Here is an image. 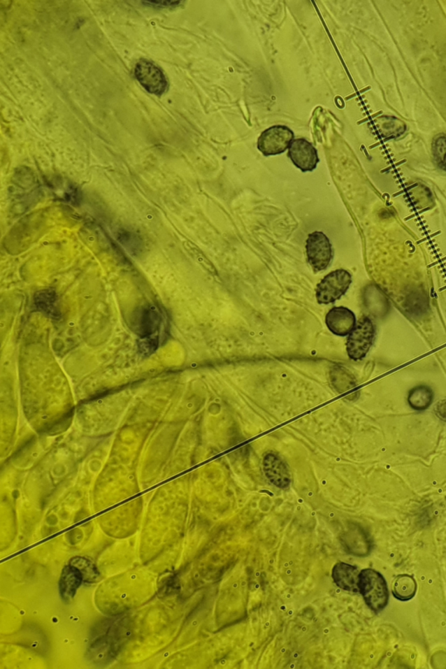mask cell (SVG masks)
Returning <instances> with one entry per match:
<instances>
[{"label":"cell","mask_w":446,"mask_h":669,"mask_svg":"<svg viewBox=\"0 0 446 669\" xmlns=\"http://www.w3.org/2000/svg\"><path fill=\"white\" fill-rule=\"evenodd\" d=\"M359 593L368 607L375 613H380L387 607L389 589L387 580L376 570L367 568L360 572Z\"/></svg>","instance_id":"6da1fadb"},{"label":"cell","mask_w":446,"mask_h":669,"mask_svg":"<svg viewBox=\"0 0 446 669\" xmlns=\"http://www.w3.org/2000/svg\"><path fill=\"white\" fill-rule=\"evenodd\" d=\"M144 3L145 5L154 6L155 7V8H168V7H175V6L179 5L180 2L157 1V2H146Z\"/></svg>","instance_id":"ffe728a7"},{"label":"cell","mask_w":446,"mask_h":669,"mask_svg":"<svg viewBox=\"0 0 446 669\" xmlns=\"http://www.w3.org/2000/svg\"><path fill=\"white\" fill-rule=\"evenodd\" d=\"M434 412L438 417L446 421V399L442 400V401L437 403L436 406H435Z\"/></svg>","instance_id":"d6986e66"},{"label":"cell","mask_w":446,"mask_h":669,"mask_svg":"<svg viewBox=\"0 0 446 669\" xmlns=\"http://www.w3.org/2000/svg\"><path fill=\"white\" fill-rule=\"evenodd\" d=\"M359 570L352 565L339 562L332 569V578L340 589L352 593L359 592Z\"/></svg>","instance_id":"8fae6325"},{"label":"cell","mask_w":446,"mask_h":669,"mask_svg":"<svg viewBox=\"0 0 446 669\" xmlns=\"http://www.w3.org/2000/svg\"><path fill=\"white\" fill-rule=\"evenodd\" d=\"M415 215H410V217H409L405 218V221H409L410 219H412V218L415 217Z\"/></svg>","instance_id":"603a6c76"},{"label":"cell","mask_w":446,"mask_h":669,"mask_svg":"<svg viewBox=\"0 0 446 669\" xmlns=\"http://www.w3.org/2000/svg\"><path fill=\"white\" fill-rule=\"evenodd\" d=\"M289 157L297 168L303 172H311L317 167L319 158L313 145L304 139L292 141L289 150Z\"/></svg>","instance_id":"52a82bcc"},{"label":"cell","mask_w":446,"mask_h":669,"mask_svg":"<svg viewBox=\"0 0 446 669\" xmlns=\"http://www.w3.org/2000/svg\"><path fill=\"white\" fill-rule=\"evenodd\" d=\"M380 144H381V143H377V144H375V145H373V146H371V148H376V147H377V146H380Z\"/></svg>","instance_id":"cb8c5ba5"},{"label":"cell","mask_w":446,"mask_h":669,"mask_svg":"<svg viewBox=\"0 0 446 669\" xmlns=\"http://www.w3.org/2000/svg\"><path fill=\"white\" fill-rule=\"evenodd\" d=\"M83 582L82 576L75 568L70 564L62 570L59 580V593L65 603H71Z\"/></svg>","instance_id":"7c38bea8"},{"label":"cell","mask_w":446,"mask_h":669,"mask_svg":"<svg viewBox=\"0 0 446 669\" xmlns=\"http://www.w3.org/2000/svg\"><path fill=\"white\" fill-rule=\"evenodd\" d=\"M56 302L55 292L49 289L38 292L36 299H35L38 308L51 315H55L56 313Z\"/></svg>","instance_id":"e0dca14e"},{"label":"cell","mask_w":446,"mask_h":669,"mask_svg":"<svg viewBox=\"0 0 446 669\" xmlns=\"http://www.w3.org/2000/svg\"><path fill=\"white\" fill-rule=\"evenodd\" d=\"M434 393L433 389L426 384L417 385L410 391L408 403L414 410L424 412L433 405Z\"/></svg>","instance_id":"4fadbf2b"},{"label":"cell","mask_w":446,"mask_h":669,"mask_svg":"<svg viewBox=\"0 0 446 669\" xmlns=\"http://www.w3.org/2000/svg\"><path fill=\"white\" fill-rule=\"evenodd\" d=\"M306 254L308 263L315 272L327 270L334 257L330 239L321 231H315L308 236Z\"/></svg>","instance_id":"277c9868"},{"label":"cell","mask_w":446,"mask_h":669,"mask_svg":"<svg viewBox=\"0 0 446 669\" xmlns=\"http://www.w3.org/2000/svg\"><path fill=\"white\" fill-rule=\"evenodd\" d=\"M446 261V257H444L443 259H441V260H440V261H435V263L431 264V265H429V266H428V268L433 267V266H435V265H437V264H440V263H443V261Z\"/></svg>","instance_id":"44dd1931"},{"label":"cell","mask_w":446,"mask_h":669,"mask_svg":"<svg viewBox=\"0 0 446 669\" xmlns=\"http://www.w3.org/2000/svg\"><path fill=\"white\" fill-rule=\"evenodd\" d=\"M352 282V275L345 270H336L328 274L317 287L318 303L330 304L339 300L348 292Z\"/></svg>","instance_id":"3957f363"},{"label":"cell","mask_w":446,"mask_h":669,"mask_svg":"<svg viewBox=\"0 0 446 669\" xmlns=\"http://www.w3.org/2000/svg\"><path fill=\"white\" fill-rule=\"evenodd\" d=\"M264 470L267 479L280 489H286L292 482L288 466L275 453L265 455L263 462Z\"/></svg>","instance_id":"9c48e42d"},{"label":"cell","mask_w":446,"mask_h":669,"mask_svg":"<svg viewBox=\"0 0 446 669\" xmlns=\"http://www.w3.org/2000/svg\"><path fill=\"white\" fill-rule=\"evenodd\" d=\"M70 565L75 568L82 576L83 582L94 583L100 579V573L94 563L84 557H74L70 561Z\"/></svg>","instance_id":"2e32d148"},{"label":"cell","mask_w":446,"mask_h":669,"mask_svg":"<svg viewBox=\"0 0 446 669\" xmlns=\"http://www.w3.org/2000/svg\"><path fill=\"white\" fill-rule=\"evenodd\" d=\"M331 384L336 391L345 393L356 387L357 381L350 371L342 367H336L331 371Z\"/></svg>","instance_id":"9a60e30c"},{"label":"cell","mask_w":446,"mask_h":669,"mask_svg":"<svg viewBox=\"0 0 446 669\" xmlns=\"http://www.w3.org/2000/svg\"><path fill=\"white\" fill-rule=\"evenodd\" d=\"M134 75L148 93L161 96L168 89V83L164 72L146 59H141L136 64Z\"/></svg>","instance_id":"8992f818"},{"label":"cell","mask_w":446,"mask_h":669,"mask_svg":"<svg viewBox=\"0 0 446 669\" xmlns=\"http://www.w3.org/2000/svg\"><path fill=\"white\" fill-rule=\"evenodd\" d=\"M435 162L438 167L446 172V137L440 136L435 139L433 145Z\"/></svg>","instance_id":"ac0fdd59"},{"label":"cell","mask_w":446,"mask_h":669,"mask_svg":"<svg viewBox=\"0 0 446 669\" xmlns=\"http://www.w3.org/2000/svg\"><path fill=\"white\" fill-rule=\"evenodd\" d=\"M375 335L376 328L371 318H361L347 339L346 350L350 359L354 361L364 359L373 345Z\"/></svg>","instance_id":"7a4b0ae2"},{"label":"cell","mask_w":446,"mask_h":669,"mask_svg":"<svg viewBox=\"0 0 446 669\" xmlns=\"http://www.w3.org/2000/svg\"><path fill=\"white\" fill-rule=\"evenodd\" d=\"M445 289H446V286L443 287V288H440V292H443V290H445Z\"/></svg>","instance_id":"d4e9b609"},{"label":"cell","mask_w":446,"mask_h":669,"mask_svg":"<svg viewBox=\"0 0 446 669\" xmlns=\"http://www.w3.org/2000/svg\"><path fill=\"white\" fill-rule=\"evenodd\" d=\"M357 323L353 311L343 306L332 308L325 317V324L329 330L338 336H349L355 329Z\"/></svg>","instance_id":"ba28073f"},{"label":"cell","mask_w":446,"mask_h":669,"mask_svg":"<svg viewBox=\"0 0 446 669\" xmlns=\"http://www.w3.org/2000/svg\"><path fill=\"white\" fill-rule=\"evenodd\" d=\"M370 88H371V87H367V88H366V89L362 90V93H364V92H366V91H367V90H369Z\"/></svg>","instance_id":"484cf974"},{"label":"cell","mask_w":446,"mask_h":669,"mask_svg":"<svg viewBox=\"0 0 446 669\" xmlns=\"http://www.w3.org/2000/svg\"><path fill=\"white\" fill-rule=\"evenodd\" d=\"M440 233H441V231H438V232H436V233H433V235H431V236H429V238H433V237L436 236H438V235H440Z\"/></svg>","instance_id":"7402d4cb"},{"label":"cell","mask_w":446,"mask_h":669,"mask_svg":"<svg viewBox=\"0 0 446 669\" xmlns=\"http://www.w3.org/2000/svg\"><path fill=\"white\" fill-rule=\"evenodd\" d=\"M417 586L416 580L408 575H398L393 582V596L399 600L407 601L412 600L417 593Z\"/></svg>","instance_id":"5bb4252c"},{"label":"cell","mask_w":446,"mask_h":669,"mask_svg":"<svg viewBox=\"0 0 446 669\" xmlns=\"http://www.w3.org/2000/svg\"><path fill=\"white\" fill-rule=\"evenodd\" d=\"M294 133L285 126H273L261 133L258 139V150L265 157L285 153L294 141Z\"/></svg>","instance_id":"5b68a950"},{"label":"cell","mask_w":446,"mask_h":669,"mask_svg":"<svg viewBox=\"0 0 446 669\" xmlns=\"http://www.w3.org/2000/svg\"><path fill=\"white\" fill-rule=\"evenodd\" d=\"M341 541L347 552L356 556L364 557L370 554L371 545L369 537L363 528L355 524L343 531Z\"/></svg>","instance_id":"30bf717a"}]
</instances>
